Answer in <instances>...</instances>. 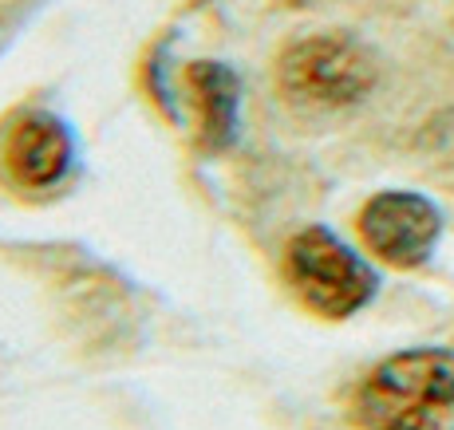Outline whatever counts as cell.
<instances>
[{
  "label": "cell",
  "mask_w": 454,
  "mask_h": 430,
  "mask_svg": "<svg viewBox=\"0 0 454 430\" xmlns=\"http://www.w3.org/2000/svg\"><path fill=\"white\" fill-rule=\"evenodd\" d=\"M364 430H454V352L411 348L375 364L356 391Z\"/></svg>",
  "instance_id": "6da1fadb"
},
{
  "label": "cell",
  "mask_w": 454,
  "mask_h": 430,
  "mask_svg": "<svg viewBox=\"0 0 454 430\" xmlns=\"http://www.w3.org/2000/svg\"><path fill=\"white\" fill-rule=\"evenodd\" d=\"M380 64L364 40L348 32H312L285 43L277 56V87L296 111H348L375 91Z\"/></svg>",
  "instance_id": "7a4b0ae2"
},
{
  "label": "cell",
  "mask_w": 454,
  "mask_h": 430,
  "mask_svg": "<svg viewBox=\"0 0 454 430\" xmlns=\"http://www.w3.org/2000/svg\"><path fill=\"white\" fill-rule=\"evenodd\" d=\"M285 285L320 320H348L380 293V273L325 225H309L285 245Z\"/></svg>",
  "instance_id": "3957f363"
},
{
  "label": "cell",
  "mask_w": 454,
  "mask_h": 430,
  "mask_svg": "<svg viewBox=\"0 0 454 430\" xmlns=\"http://www.w3.org/2000/svg\"><path fill=\"white\" fill-rule=\"evenodd\" d=\"M360 241L391 269H419L442 237V209L415 190H383L364 201L356 217Z\"/></svg>",
  "instance_id": "277c9868"
},
{
  "label": "cell",
  "mask_w": 454,
  "mask_h": 430,
  "mask_svg": "<svg viewBox=\"0 0 454 430\" xmlns=\"http://www.w3.org/2000/svg\"><path fill=\"white\" fill-rule=\"evenodd\" d=\"M4 170L20 190H56L75 170V135L51 111H28L4 138Z\"/></svg>",
  "instance_id": "5b68a950"
},
{
  "label": "cell",
  "mask_w": 454,
  "mask_h": 430,
  "mask_svg": "<svg viewBox=\"0 0 454 430\" xmlns=\"http://www.w3.org/2000/svg\"><path fill=\"white\" fill-rule=\"evenodd\" d=\"M182 87L194 107L198 146L206 154H222L241 135V79L222 59H194L182 72Z\"/></svg>",
  "instance_id": "8992f818"
}]
</instances>
